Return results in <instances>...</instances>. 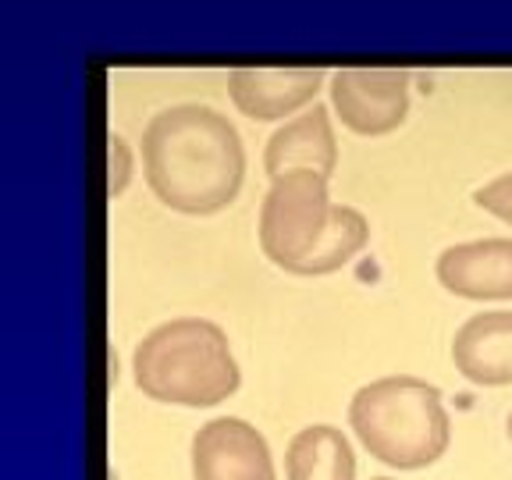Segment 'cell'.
Instances as JSON below:
<instances>
[{
	"label": "cell",
	"mask_w": 512,
	"mask_h": 480,
	"mask_svg": "<svg viewBox=\"0 0 512 480\" xmlns=\"http://www.w3.org/2000/svg\"><path fill=\"white\" fill-rule=\"evenodd\" d=\"M349 424L370 456L395 470H424L448 448L441 392L424 377H381L349 402Z\"/></svg>",
	"instance_id": "cell-4"
},
{
	"label": "cell",
	"mask_w": 512,
	"mask_h": 480,
	"mask_svg": "<svg viewBox=\"0 0 512 480\" xmlns=\"http://www.w3.org/2000/svg\"><path fill=\"white\" fill-rule=\"evenodd\" d=\"M331 111L356 136H384L409 114V72L402 68H342L331 75Z\"/></svg>",
	"instance_id": "cell-5"
},
{
	"label": "cell",
	"mask_w": 512,
	"mask_h": 480,
	"mask_svg": "<svg viewBox=\"0 0 512 480\" xmlns=\"http://www.w3.org/2000/svg\"><path fill=\"white\" fill-rule=\"evenodd\" d=\"M452 363L473 384L502 388L512 381V310H484L452 338Z\"/></svg>",
	"instance_id": "cell-9"
},
{
	"label": "cell",
	"mask_w": 512,
	"mask_h": 480,
	"mask_svg": "<svg viewBox=\"0 0 512 480\" xmlns=\"http://www.w3.org/2000/svg\"><path fill=\"white\" fill-rule=\"evenodd\" d=\"M370 239L367 217L356 207L331 203L328 178L288 171L274 178L260 203V249L288 274H331L345 267Z\"/></svg>",
	"instance_id": "cell-2"
},
{
	"label": "cell",
	"mask_w": 512,
	"mask_h": 480,
	"mask_svg": "<svg viewBox=\"0 0 512 480\" xmlns=\"http://www.w3.org/2000/svg\"><path fill=\"white\" fill-rule=\"evenodd\" d=\"M139 392L178 406H217L239 388L228 335L214 320L178 317L153 328L132 356Z\"/></svg>",
	"instance_id": "cell-3"
},
{
	"label": "cell",
	"mask_w": 512,
	"mask_h": 480,
	"mask_svg": "<svg viewBox=\"0 0 512 480\" xmlns=\"http://www.w3.org/2000/svg\"><path fill=\"white\" fill-rule=\"evenodd\" d=\"M128 182V150L125 143H121V136H111V196H118L121 189H125Z\"/></svg>",
	"instance_id": "cell-13"
},
{
	"label": "cell",
	"mask_w": 512,
	"mask_h": 480,
	"mask_svg": "<svg viewBox=\"0 0 512 480\" xmlns=\"http://www.w3.org/2000/svg\"><path fill=\"white\" fill-rule=\"evenodd\" d=\"M509 438H512V413H509Z\"/></svg>",
	"instance_id": "cell-14"
},
{
	"label": "cell",
	"mask_w": 512,
	"mask_h": 480,
	"mask_svg": "<svg viewBox=\"0 0 512 480\" xmlns=\"http://www.w3.org/2000/svg\"><path fill=\"white\" fill-rule=\"evenodd\" d=\"M143 171L153 196L178 214H217L239 196L246 150L235 125L214 107L157 111L143 132Z\"/></svg>",
	"instance_id": "cell-1"
},
{
	"label": "cell",
	"mask_w": 512,
	"mask_h": 480,
	"mask_svg": "<svg viewBox=\"0 0 512 480\" xmlns=\"http://www.w3.org/2000/svg\"><path fill=\"white\" fill-rule=\"evenodd\" d=\"M285 477L288 480H352L356 456L338 427L313 424L303 427L285 448Z\"/></svg>",
	"instance_id": "cell-11"
},
{
	"label": "cell",
	"mask_w": 512,
	"mask_h": 480,
	"mask_svg": "<svg viewBox=\"0 0 512 480\" xmlns=\"http://www.w3.org/2000/svg\"><path fill=\"white\" fill-rule=\"evenodd\" d=\"M324 68H235L228 72V96L246 118L274 121L317 100Z\"/></svg>",
	"instance_id": "cell-7"
},
{
	"label": "cell",
	"mask_w": 512,
	"mask_h": 480,
	"mask_svg": "<svg viewBox=\"0 0 512 480\" xmlns=\"http://www.w3.org/2000/svg\"><path fill=\"white\" fill-rule=\"evenodd\" d=\"M473 203H477L480 210L495 214L498 221L512 224V171L491 178L488 185H480V189L473 192Z\"/></svg>",
	"instance_id": "cell-12"
},
{
	"label": "cell",
	"mask_w": 512,
	"mask_h": 480,
	"mask_svg": "<svg viewBox=\"0 0 512 480\" xmlns=\"http://www.w3.org/2000/svg\"><path fill=\"white\" fill-rule=\"evenodd\" d=\"M441 285L459 299H512V239L448 246L434 264Z\"/></svg>",
	"instance_id": "cell-8"
},
{
	"label": "cell",
	"mask_w": 512,
	"mask_h": 480,
	"mask_svg": "<svg viewBox=\"0 0 512 480\" xmlns=\"http://www.w3.org/2000/svg\"><path fill=\"white\" fill-rule=\"evenodd\" d=\"M370 480H388V477H370Z\"/></svg>",
	"instance_id": "cell-15"
},
{
	"label": "cell",
	"mask_w": 512,
	"mask_h": 480,
	"mask_svg": "<svg viewBox=\"0 0 512 480\" xmlns=\"http://www.w3.org/2000/svg\"><path fill=\"white\" fill-rule=\"evenodd\" d=\"M338 164V143L331 132V114L328 107L313 104L299 118L281 125L264 150V168L267 175L281 178L288 171H317V175L331 178Z\"/></svg>",
	"instance_id": "cell-10"
},
{
	"label": "cell",
	"mask_w": 512,
	"mask_h": 480,
	"mask_svg": "<svg viewBox=\"0 0 512 480\" xmlns=\"http://www.w3.org/2000/svg\"><path fill=\"white\" fill-rule=\"evenodd\" d=\"M192 480H274L264 434L239 416H217L192 438Z\"/></svg>",
	"instance_id": "cell-6"
}]
</instances>
